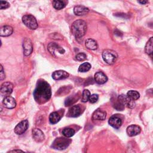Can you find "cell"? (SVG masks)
Segmentation results:
<instances>
[{"label": "cell", "instance_id": "cell-24", "mask_svg": "<svg viewBox=\"0 0 153 153\" xmlns=\"http://www.w3.org/2000/svg\"><path fill=\"white\" fill-rule=\"evenodd\" d=\"M66 2L64 0H53V7L58 10H60L64 9L66 6Z\"/></svg>", "mask_w": 153, "mask_h": 153}, {"label": "cell", "instance_id": "cell-9", "mask_svg": "<svg viewBox=\"0 0 153 153\" xmlns=\"http://www.w3.org/2000/svg\"><path fill=\"white\" fill-rule=\"evenodd\" d=\"M13 84L10 82H5L1 86V95L3 97L9 96L13 92Z\"/></svg>", "mask_w": 153, "mask_h": 153}, {"label": "cell", "instance_id": "cell-29", "mask_svg": "<svg viewBox=\"0 0 153 153\" xmlns=\"http://www.w3.org/2000/svg\"><path fill=\"white\" fill-rule=\"evenodd\" d=\"M113 107L117 111H123L125 106L117 99V102H114V104H113Z\"/></svg>", "mask_w": 153, "mask_h": 153}, {"label": "cell", "instance_id": "cell-12", "mask_svg": "<svg viewBox=\"0 0 153 153\" xmlns=\"http://www.w3.org/2000/svg\"><path fill=\"white\" fill-rule=\"evenodd\" d=\"M82 113V107L79 105H74L71 107L68 112L67 115L69 117H77Z\"/></svg>", "mask_w": 153, "mask_h": 153}, {"label": "cell", "instance_id": "cell-36", "mask_svg": "<svg viewBox=\"0 0 153 153\" xmlns=\"http://www.w3.org/2000/svg\"><path fill=\"white\" fill-rule=\"evenodd\" d=\"M9 152H23V151H22V150H20V149H15V150L10 151Z\"/></svg>", "mask_w": 153, "mask_h": 153}, {"label": "cell", "instance_id": "cell-25", "mask_svg": "<svg viewBox=\"0 0 153 153\" xmlns=\"http://www.w3.org/2000/svg\"><path fill=\"white\" fill-rule=\"evenodd\" d=\"M127 96L134 100H136L140 97V94L139 92L135 90H130L127 93Z\"/></svg>", "mask_w": 153, "mask_h": 153}, {"label": "cell", "instance_id": "cell-30", "mask_svg": "<svg viewBox=\"0 0 153 153\" xmlns=\"http://www.w3.org/2000/svg\"><path fill=\"white\" fill-rule=\"evenodd\" d=\"M75 59L79 61H83L87 59V56L84 53H79L75 56Z\"/></svg>", "mask_w": 153, "mask_h": 153}, {"label": "cell", "instance_id": "cell-31", "mask_svg": "<svg viewBox=\"0 0 153 153\" xmlns=\"http://www.w3.org/2000/svg\"><path fill=\"white\" fill-rule=\"evenodd\" d=\"M75 101H76L75 99L73 97H69L65 100V106L66 107H69V106L72 105Z\"/></svg>", "mask_w": 153, "mask_h": 153}, {"label": "cell", "instance_id": "cell-7", "mask_svg": "<svg viewBox=\"0 0 153 153\" xmlns=\"http://www.w3.org/2000/svg\"><path fill=\"white\" fill-rule=\"evenodd\" d=\"M29 123L27 120L22 121L16 125L14 128V133L17 135H22L26 132L28 128Z\"/></svg>", "mask_w": 153, "mask_h": 153}, {"label": "cell", "instance_id": "cell-21", "mask_svg": "<svg viewBox=\"0 0 153 153\" xmlns=\"http://www.w3.org/2000/svg\"><path fill=\"white\" fill-rule=\"evenodd\" d=\"M61 118V116L58 112H53L51 113L49 116V121L51 124H55L58 123Z\"/></svg>", "mask_w": 153, "mask_h": 153}, {"label": "cell", "instance_id": "cell-5", "mask_svg": "<svg viewBox=\"0 0 153 153\" xmlns=\"http://www.w3.org/2000/svg\"><path fill=\"white\" fill-rule=\"evenodd\" d=\"M117 58V53L112 50H105L102 53V58L104 61L109 65L114 64Z\"/></svg>", "mask_w": 153, "mask_h": 153}, {"label": "cell", "instance_id": "cell-16", "mask_svg": "<svg viewBox=\"0 0 153 153\" xmlns=\"http://www.w3.org/2000/svg\"><path fill=\"white\" fill-rule=\"evenodd\" d=\"M95 80L98 84H104L108 81V77L104 72H97L95 75Z\"/></svg>", "mask_w": 153, "mask_h": 153}, {"label": "cell", "instance_id": "cell-22", "mask_svg": "<svg viewBox=\"0 0 153 153\" xmlns=\"http://www.w3.org/2000/svg\"><path fill=\"white\" fill-rule=\"evenodd\" d=\"M85 45L88 49L91 50H96L97 48V47H98L97 42L95 40H94L93 39H91V38L87 39L86 41Z\"/></svg>", "mask_w": 153, "mask_h": 153}, {"label": "cell", "instance_id": "cell-1", "mask_svg": "<svg viewBox=\"0 0 153 153\" xmlns=\"http://www.w3.org/2000/svg\"><path fill=\"white\" fill-rule=\"evenodd\" d=\"M52 96V89L50 84L43 79L38 81L34 92V97L38 104H44L48 102Z\"/></svg>", "mask_w": 153, "mask_h": 153}, {"label": "cell", "instance_id": "cell-6", "mask_svg": "<svg viewBox=\"0 0 153 153\" xmlns=\"http://www.w3.org/2000/svg\"><path fill=\"white\" fill-rule=\"evenodd\" d=\"M118 99L124 106L127 107V108L132 109V108H135V107L136 104H135V100L131 99L127 95H120L118 96Z\"/></svg>", "mask_w": 153, "mask_h": 153}, {"label": "cell", "instance_id": "cell-10", "mask_svg": "<svg viewBox=\"0 0 153 153\" xmlns=\"http://www.w3.org/2000/svg\"><path fill=\"white\" fill-rule=\"evenodd\" d=\"M122 119L118 114L112 115L108 120L109 124L116 129L120 128L122 125Z\"/></svg>", "mask_w": 153, "mask_h": 153}, {"label": "cell", "instance_id": "cell-33", "mask_svg": "<svg viewBox=\"0 0 153 153\" xmlns=\"http://www.w3.org/2000/svg\"><path fill=\"white\" fill-rule=\"evenodd\" d=\"M98 99H99V96L97 94H93L90 95L89 98V101L90 103L95 104L98 100Z\"/></svg>", "mask_w": 153, "mask_h": 153}, {"label": "cell", "instance_id": "cell-32", "mask_svg": "<svg viewBox=\"0 0 153 153\" xmlns=\"http://www.w3.org/2000/svg\"><path fill=\"white\" fill-rule=\"evenodd\" d=\"M10 7V4L4 0H1L0 1V9L1 10H4L8 9Z\"/></svg>", "mask_w": 153, "mask_h": 153}, {"label": "cell", "instance_id": "cell-13", "mask_svg": "<svg viewBox=\"0 0 153 153\" xmlns=\"http://www.w3.org/2000/svg\"><path fill=\"white\" fill-rule=\"evenodd\" d=\"M3 104L4 107L8 109H13L16 107V102L13 97L8 96L3 99Z\"/></svg>", "mask_w": 153, "mask_h": 153}, {"label": "cell", "instance_id": "cell-4", "mask_svg": "<svg viewBox=\"0 0 153 153\" xmlns=\"http://www.w3.org/2000/svg\"><path fill=\"white\" fill-rule=\"evenodd\" d=\"M22 22L25 26L31 30H35L38 28V23L35 17L31 14L23 16Z\"/></svg>", "mask_w": 153, "mask_h": 153}, {"label": "cell", "instance_id": "cell-35", "mask_svg": "<svg viewBox=\"0 0 153 153\" xmlns=\"http://www.w3.org/2000/svg\"><path fill=\"white\" fill-rule=\"evenodd\" d=\"M138 1L139 4L142 5H145L148 3V0H138Z\"/></svg>", "mask_w": 153, "mask_h": 153}, {"label": "cell", "instance_id": "cell-8", "mask_svg": "<svg viewBox=\"0 0 153 153\" xmlns=\"http://www.w3.org/2000/svg\"><path fill=\"white\" fill-rule=\"evenodd\" d=\"M23 54L26 56H30L32 53V50H33L32 43L31 40L30 38H26L24 39L23 42Z\"/></svg>", "mask_w": 153, "mask_h": 153}, {"label": "cell", "instance_id": "cell-3", "mask_svg": "<svg viewBox=\"0 0 153 153\" xmlns=\"http://www.w3.org/2000/svg\"><path fill=\"white\" fill-rule=\"evenodd\" d=\"M67 137H59L55 139L52 145V147L58 150H64L68 148L71 140Z\"/></svg>", "mask_w": 153, "mask_h": 153}, {"label": "cell", "instance_id": "cell-11", "mask_svg": "<svg viewBox=\"0 0 153 153\" xmlns=\"http://www.w3.org/2000/svg\"><path fill=\"white\" fill-rule=\"evenodd\" d=\"M47 48H48V50L49 51V52L55 57H56V55H55L56 51H57V52L60 54H64L65 52V50L62 47H60L59 45H58L55 43H50L48 45Z\"/></svg>", "mask_w": 153, "mask_h": 153}, {"label": "cell", "instance_id": "cell-2", "mask_svg": "<svg viewBox=\"0 0 153 153\" xmlns=\"http://www.w3.org/2000/svg\"><path fill=\"white\" fill-rule=\"evenodd\" d=\"M87 23L83 20H77L73 22L71 26V32L77 39L82 38L87 31Z\"/></svg>", "mask_w": 153, "mask_h": 153}, {"label": "cell", "instance_id": "cell-27", "mask_svg": "<svg viewBox=\"0 0 153 153\" xmlns=\"http://www.w3.org/2000/svg\"><path fill=\"white\" fill-rule=\"evenodd\" d=\"M92 68L91 65L88 62H85L82 64L79 68V72H86L89 71Z\"/></svg>", "mask_w": 153, "mask_h": 153}, {"label": "cell", "instance_id": "cell-37", "mask_svg": "<svg viewBox=\"0 0 153 153\" xmlns=\"http://www.w3.org/2000/svg\"><path fill=\"white\" fill-rule=\"evenodd\" d=\"M149 56L151 57V59H152V61H153V53H152L151 54H150V55H149Z\"/></svg>", "mask_w": 153, "mask_h": 153}, {"label": "cell", "instance_id": "cell-28", "mask_svg": "<svg viewBox=\"0 0 153 153\" xmlns=\"http://www.w3.org/2000/svg\"><path fill=\"white\" fill-rule=\"evenodd\" d=\"M91 94L89 90H84V91L82 93V101L83 102H87L88 100H89V98Z\"/></svg>", "mask_w": 153, "mask_h": 153}, {"label": "cell", "instance_id": "cell-20", "mask_svg": "<svg viewBox=\"0 0 153 153\" xmlns=\"http://www.w3.org/2000/svg\"><path fill=\"white\" fill-rule=\"evenodd\" d=\"M13 32V29L10 26H4L1 28V31H0V35L1 37H9L11 35Z\"/></svg>", "mask_w": 153, "mask_h": 153}, {"label": "cell", "instance_id": "cell-19", "mask_svg": "<svg viewBox=\"0 0 153 153\" xmlns=\"http://www.w3.org/2000/svg\"><path fill=\"white\" fill-rule=\"evenodd\" d=\"M106 116L107 113L105 111L98 109L93 113L92 118L96 120H104L106 118Z\"/></svg>", "mask_w": 153, "mask_h": 153}, {"label": "cell", "instance_id": "cell-15", "mask_svg": "<svg viewBox=\"0 0 153 153\" xmlns=\"http://www.w3.org/2000/svg\"><path fill=\"white\" fill-rule=\"evenodd\" d=\"M69 74L64 70H58L52 74V78L55 80H60L67 79Z\"/></svg>", "mask_w": 153, "mask_h": 153}, {"label": "cell", "instance_id": "cell-14", "mask_svg": "<svg viewBox=\"0 0 153 153\" xmlns=\"http://www.w3.org/2000/svg\"><path fill=\"white\" fill-rule=\"evenodd\" d=\"M141 132V129L139 126L137 125H131L127 128L126 132L128 136L132 137L138 135Z\"/></svg>", "mask_w": 153, "mask_h": 153}, {"label": "cell", "instance_id": "cell-18", "mask_svg": "<svg viewBox=\"0 0 153 153\" xmlns=\"http://www.w3.org/2000/svg\"><path fill=\"white\" fill-rule=\"evenodd\" d=\"M89 12V10L88 8L81 5L76 6L74 9V14L78 16L86 15L88 14Z\"/></svg>", "mask_w": 153, "mask_h": 153}, {"label": "cell", "instance_id": "cell-26", "mask_svg": "<svg viewBox=\"0 0 153 153\" xmlns=\"http://www.w3.org/2000/svg\"><path fill=\"white\" fill-rule=\"evenodd\" d=\"M62 134L64 136L67 138H71L75 134V131L72 129L69 128V127H67V128H65L62 131Z\"/></svg>", "mask_w": 153, "mask_h": 153}, {"label": "cell", "instance_id": "cell-34", "mask_svg": "<svg viewBox=\"0 0 153 153\" xmlns=\"http://www.w3.org/2000/svg\"><path fill=\"white\" fill-rule=\"evenodd\" d=\"M0 78H1V80H3L5 78H6V75H5V72L4 71V69L3 67L2 66V65H1V75H0Z\"/></svg>", "mask_w": 153, "mask_h": 153}, {"label": "cell", "instance_id": "cell-23", "mask_svg": "<svg viewBox=\"0 0 153 153\" xmlns=\"http://www.w3.org/2000/svg\"><path fill=\"white\" fill-rule=\"evenodd\" d=\"M145 52L148 55L153 53V37H151L147 43L145 47Z\"/></svg>", "mask_w": 153, "mask_h": 153}, {"label": "cell", "instance_id": "cell-17", "mask_svg": "<svg viewBox=\"0 0 153 153\" xmlns=\"http://www.w3.org/2000/svg\"><path fill=\"white\" fill-rule=\"evenodd\" d=\"M33 139L37 142H43L44 140L45 136L43 132L39 129L34 128L32 131Z\"/></svg>", "mask_w": 153, "mask_h": 153}]
</instances>
